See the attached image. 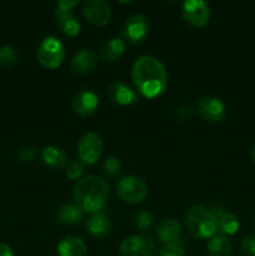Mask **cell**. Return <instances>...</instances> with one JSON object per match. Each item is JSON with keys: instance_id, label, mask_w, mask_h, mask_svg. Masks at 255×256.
Masks as SVG:
<instances>
[{"instance_id": "6da1fadb", "label": "cell", "mask_w": 255, "mask_h": 256, "mask_svg": "<svg viewBox=\"0 0 255 256\" xmlns=\"http://www.w3.org/2000/svg\"><path fill=\"white\" fill-rule=\"evenodd\" d=\"M135 88L146 99H155L164 94L168 86V72L159 59L142 55L135 60L132 69Z\"/></svg>"}, {"instance_id": "7a4b0ae2", "label": "cell", "mask_w": 255, "mask_h": 256, "mask_svg": "<svg viewBox=\"0 0 255 256\" xmlns=\"http://www.w3.org/2000/svg\"><path fill=\"white\" fill-rule=\"evenodd\" d=\"M110 195L109 184L102 178L89 175L79 180L74 186L75 204L84 212H99L106 204Z\"/></svg>"}, {"instance_id": "3957f363", "label": "cell", "mask_w": 255, "mask_h": 256, "mask_svg": "<svg viewBox=\"0 0 255 256\" xmlns=\"http://www.w3.org/2000/svg\"><path fill=\"white\" fill-rule=\"evenodd\" d=\"M185 226L195 239H210L218 230V219L212 210L202 205H192L185 214Z\"/></svg>"}, {"instance_id": "277c9868", "label": "cell", "mask_w": 255, "mask_h": 256, "mask_svg": "<svg viewBox=\"0 0 255 256\" xmlns=\"http://www.w3.org/2000/svg\"><path fill=\"white\" fill-rule=\"evenodd\" d=\"M40 65L45 69H58L62 64L65 58L64 45L54 36H48L40 42L36 52Z\"/></svg>"}, {"instance_id": "5b68a950", "label": "cell", "mask_w": 255, "mask_h": 256, "mask_svg": "<svg viewBox=\"0 0 255 256\" xmlns=\"http://www.w3.org/2000/svg\"><path fill=\"white\" fill-rule=\"evenodd\" d=\"M118 196L128 204L136 205L148 196V185L138 176H125L116 185Z\"/></svg>"}, {"instance_id": "8992f818", "label": "cell", "mask_w": 255, "mask_h": 256, "mask_svg": "<svg viewBox=\"0 0 255 256\" xmlns=\"http://www.w3.org/2000/svg\"><path fill=\"white\" fill-rule=\"evenodd\" d=\"M119 252L122 256H155L156 245L148 235H132L122 240Z\"/></svg>"}, {"instance_id": "52a82bcc", "label": "cell", "mask_w": 255, "mask_h": 256, "mask_svg": "<svg viewBox=\"0 0 255 256\" xmlns=\"http://www.w3.org/2000/svg\"><path fill=\"white\" fill-rule=\"evenodd\" d=\"M102 140L95 132H88L78 142V156L84 165H94L102 154Z\"/></svg>"}, {"instance_id": "ba28073f", "label": "cell", "mask_w": 255, "mask_h": 256, "mask_svg": "<svg viewBox=\"0 0 255 256\" xmlns=\"http://www.w3.org/2000/svg\"><path fill=\"white\" fill-rule=\"evenodd\" d=\"M149 32V22L144 14L130 15L122 28V36L132 44L142 42Z\"/></svg>"}, {"instance_id": "9c48e42d", "label": "cell", "mask_w": 255, "mask_h": 256, "mask_svg": "<svg viewBox=\"0 0 255 256\" xmlns=\"http://www.w3.org/2000/svg\"><path fill=\"white\" fill-rule=\"evenodd\" d=\"M82 14L90 24L104 26L110 22L112 8L105 0H86L82 2Z\"/></svg>"}, {"instance_id": "30bf717a", "label": "cell", "mask_w": 255, "mask_h": 256, "mask_svg": "<svg viewBox=\"0 0 255 256\" xmlns=\"http://www.w3.org/2000/svg\"><path fill=\"white\" fill-rule=\"evenodd\" d=\"M182 16L195 28H202L209 22L210 8L202 0H186L182 4Z\"/></svg>"}, {"instance_id": "8fae6325", "label": "cell", "mask_w": 255, "mask_h": 256, "mask_svg": "<svg viewBox=\"0 0 255 256\" xmlns=\"http://www.w3.org/2000/svg\"><path fill=\"white\" fill-rule=\"evenodd\" d=\"M198 112L208 122H220L226 116V108L219 98L204 96L198 104Z\"/></svg>"}, {"instance_id": "7c38bea8", "label": "cell", "mask_w": 255, "mask_h": 256, "mask_svg": "<svg viewBox=\"0 0 255 256\" xmlns=\"http://www.w3.org/2000/svg\"><path fill=\"white\" fill-rule=\"evenodd\" d=\"M98 65V55L94 50L89 49V48H84V49L79 50L76 54L72 56V62H70V68L74 74L78 75H85L92 72L95 70Z\"/></svg>"}, {"instance_id": "4fadbf2b", "label": "cell", "mask_w": 255, "mask_h": 256, "mask_svg": "<svg viewBox=\"0 0 255 256\" xmlns=\"http://www.w3.org/2000/svg\"><path fill=\"white\" fill-rule=\"evenodd\" d=\"M72 110L79 116H89L96 110L99 98L92 90H80L72 99Z\"/></svg>"}, {"instance_id": "5bb4252c", "label": "cell", "mask_w": 255, "mask_h": 256, "mask_svg": "<svg viewBox=\"0 0 255 256\" xmlns=\"http://www.w3.org/2000/svg\"><path fill=\"white\" fill-rule=\"evenodd\" d=\"M155 236L165 245L179 242L182 236V225L178 220L172 218L162 220L155 228Z\"/></svg>"}, {"instance_id": "9a60e30c", "label": "cell", "mask_w": 255, "mask_h": 256, "mask_svg": "<svg viewBox=\"0 0 255 256\" xmlns=\"http://www.w3.org/2000/svg\"><path fill=\"white\" fill-rule=\"evenodd\" d=\"M106 94L115 104L130 105L138 102V94L122 82H114L108 86Z\"/></svg>"}, {"instance_id": "2e32d148", "label": "cell", "mask_w": 255, "mask_h": 256, "mask_svg": "<svg viewBox=\"0 0 255 256\" xmlns=\"http://www.w3.org/2000/svg\"><path fill=\"white\" fill-rule=\"evenodd\" d=\"M112 229V222H110L106 215L102 214V212H95L86 222V230L94 238L102 239V238L109 236Z\"/></svg>"}, {"instance_id": "e0dca14e", "label": "cell", "mask_w": 255, "mask_h": 256, "mask_svg": "<svg viewBox=\"0 0 255 256\" xmlns=\"http://www.w3.org/2000/svg\"><path fill=\"white\" fill-rule=\"evenodd\" d=\"M59 256H85L88 248L84 240L76 236H66L58 244L56 248Z\"/></svg>"}, {"instance_id": "ac0fdd59", "label": "cell", "mask_w": 255, "mask_h": 256, "mask_svg": "<svg viewBox=\"0 0 255 256\" xmlns=\"http://www.w3.org/2000/svg\"><path fill=\"white\" fill-rule=\"evenodd\" d=\"M42 162L54 170H62L68 165V155L60 148L50 145L44 148L42 152Z\"/></svg>"}, {"instance_id": "d6986e66", "label": "cell", "mask_w": 255, "mask_h": 256, "mask_svg": "<svg viewBox=\"0 0 255 256\" xmlns=\"http://www.w3.org/2000/svg\"><path fill=\"white\" fill-rule=\"evenodd\" d=\"M214 215L218 219V229L222 232V235L226 236V235H234L236 234L239 230V220L235 215L225 212L224 210L220 208H215L212 210Z\"/></svg>"}, {"instance_id": "ffe728a7", "label": "cell", "mask_w": 255, "mask_h": 256, "mask_svg": "<svg viewBox=\"0 0 255 256\" xmlns=\"http://www.w3.org/2000/svg\"><path fill=\"white\" fill-rule=\"evenodd\" d=\"M58 219L62 224L76 225L84 219V212L78 205L62 204L58 209Z\"/></svg>"}, {"instance_id": "44dd1931", "label": "cell", "mask_w": 255, "mask_h": 256, "mask_svg": "<svg viewBox=\"0 0 255 256\" xmlns=\"http://www.w3.org/2000/svg\"><path fill=\"white\" fill-rule=\"evenodd\" d=\"M55 19H56L59 26L62 28V30L68 36H75L80 32V22L70 12H62V10L56 9Z\"/></svg>"}, {"instance_id": "7402d4cb", "label": "cell", "mask_w": 255, "mask_h": 256, "mask_svg": "<svg viewBox=\"0 0 255 256\" xmlns=\"http://www.w3.org/2000/svg\"><path fill=\"white\" fill-rule=\"evenodd\" d=\"M206 250L209 256H232V245L224 235H215L208 242Z\"/></svg>"}, {"instance_id": "603a6c76", "label": "cell", "mask_w": 255, "mask_h": 256, "mask_svg": "<svg viewBox=\"0 0 255 256\" xmlns=\"http://www.w3.org/2000/svg\"><path fill=\"white\" fill-rule=\"evenodd\" d=\"M125 52V42L120 38H112L102 48V58L105 62H116Z\"/></svg>"}, {"instance_id": "cb8c5ba5", "label": "cell", "mask_w": 255, "mask_h": 256, "mask_svg": "<svg viewBox=\"0 0 255 256\" xmlns=\"http://www.w3.org/2000/svg\"><path fill=\"white\" fill-rule=\"evenodd\" d=\"M18 60V54L14 48L5 45L0 48V66L9 68L14 65Z\"/></svg>"}, {"instance_id": "d4e9b609", "label": "cell", "mask_w": 255, "mask_h": 256, "mask_svg": "<svg viewBox=\"0 0 255 256\" xmlns=\"http://www.w3.org/2000/svg\"><path fill=\"white\" fill-rule=\"evenodd\" d=\"M159 256H185V248L180 242L164 245L160 250Z\"/></svg>"}, {"instance_id": "484cf974", "label": "cell", "mask_w": 255, "mask_h": 256, "mask_svg": "<svg viewBox=\"0 0 255 256\" xmlns=\"http://www.w3.org/2000/svg\"><path fill=\"white\" fill-rule=\"evenodd\" d=\"M82 172H84V164L80 160H74V162H72L68 165L66 176L70 180L79 179L82 175Z\"/></svg>"}, {"instance_id": "4316f807", "label": "cell", "mask_w": 255, "mask_h": 256, "mask_svg": "<svg viewBox=\"0 0 255 256\" xmlns=\"http://www.w3.org/2000/svg\"><path fill=\"white\" fill-rule=\"evenodd\" d=\"M104 172L106 176L114 178L119 174L120 172V162L116 158H108L104 162Z\"/></svg>"}, {"instance_id": "83f0119b", "label": "cell", "mask_w": 255, "mask_h": 256, "mask_svg": "<svg viewBox=\"0 0 255 256\" xmlns=\"http://www.w3.org/2000/svg\"><path fill=\"white\" fill-rule=\"evenodd\" d=\"M152 215L148 212H140L139 214L135 216V225L139 228L140 230H146L152 226Z\"/></svg>"}, {"instance_id": "f1b7e54d", "label": "cell", "mask_w": 255, "mask_h": 256, "mask_svg": "<svg viewBox=\"0 0 255 256\" xmlns=\"http://www.w3.org/2000/svg\"><path fill=\"white\" fill-rule=\"evenodd\" d=\"M242 252L244 256H255V235H249L242 239Z\"/></svg>"}, {"instance_id": "f546056e", "label": "cell", "mask_w": 255, "mask_h": 256, "mask_svg": "<svg viewBox=\"0 0 255 256\" xmlns=\"http://www.w3.org/2000/svg\"><path fill=\"white\" fill-rule=\"evenodd\" d=\"M18 156L22 162H30L36 158V152H35L34 148H22L18 152Z\"/></svg>"}, {"instance_id": "4dcf8cb0", "label": "cell", "mask_w": 255, "mask_h": 256, "mask_svg": "<svg viewBox=\"0 0 255 256\" xmlns=\"http://www.w3.org/2000/svg\"><path fill=\"white\" fill-rule=\"evenodd\" d=\"M79 4L78 0H59L55 2L58 10H62V12H72L76 5Z\"/></svg>"}, {"instance_id": "1f68e13d", "label": "cell", "mask_w": 255, "mask_h": 256, "mask_svg": "<svg viewBox=\"0 0 255 256\" xmlns=\"http://www.w3.org/2000/svg\"><path fill=\"white\" fill-rule=\"evenodd\" d=\"M192 112H194V110H192L190 106H188V105H182V106H180L179 109H176V115L182 120H186L189 119V118H192Z\"/></svg>"}, {"instance_id": "d6a6232c", "label": "cell", "mask_w": 255, "mask_h": 256, "mask_svg": "<svg viewBox=\"0 0 255 256\" xmlns=\"http://www.w3.org/2000/svg\"><path fill=\"white\" fill-rule=\"evenodd\" d=\"M0 256H14L12 248L4 242H0Z\"/></svg>"}, {"instance_id": "836d02e7", "label": "cell", "mask_w": 255, "mask_h": 256, "mask_svg": "<svg viewBox=\"0 0 255 256\" xmlns=\"http://www.w3.org/2000/svg\"><path fill=\"white\" fill-rule=\"evenodd\" d=\"M252 162H254V164H255V144H254V148H252Z\"/></svg>"}, {"instance_id": "e575fe53", "label": "cell", "mask_w": 255, "mask_h": 256, "mask_svg": "<svg viewBox=\"0 0 255 256\" xmlns=\"http://www.w3.org/2000/svg\"><path fill=\"white\" fill-rule=\"evenodd\" d=\"M254 226H255V218H254Z\"/></svg>"}]
</instances>
